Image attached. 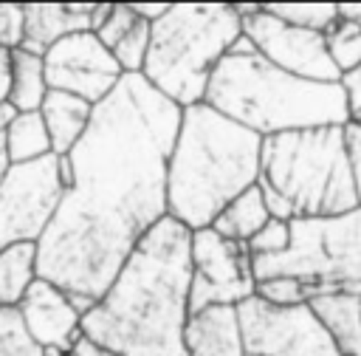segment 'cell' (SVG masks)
Listing matches in <instances>:
<instances>
[{
	"instance_id": "cell-30",
	"label": "cell",
	"mask_w": 361,
	"mask_h": 356,
	"mask_svg": "<svg viewBox=\"0 0 361 356\" xmlns=\"http://www.w3.org/2000/svg\"><path fill=\"white\" fill-rule=\"evenodd\" d=\"M338 85L344 88V96H347V107H350V121L361 119V65H358V68H353L350 73H344Z\"/></svg>"
},
{
	"instance_id": "cell-18",
	"label": "cell",
	"mask_w": 361,
	"mask_h": 356,
	"mask_svg": "<svg viewBox=\"0 0 361 356\" xmlns=\"http://www.w3.org/2000/svg\"><path fill=\"white\" fill-rule=\"evenodd\" d=\"M268 206L262 201V192L259 186H248L243 189L237 198H231L223 212L212 220V232H217L220 237L226 240H234V243H248L265 223H268Z\"/></svg>"
},
{
	"instance_id": "cell-33",
	"label": "cell",
	"mask_w": 361,
	"mask_h": 356,
	"mask_svg": "<svg viewBox=\"0 0 361 356\" xmlns=\"http://www.w3.org/2000/svg\"><path fill=\"white\" fill-rule=\"evenodd\" d=\"M336 17L361 25V3H336Z\"/></svg>"
},
{
	"instance_id": "cell-26",
	"label": "cell",
	"mask_w": 361,
	"mask_h": 356,
	"mask_svg": "<svg viewBox=\"0 0 361 356\" xmlns=\"http://www.w3.org/2000/svg\"><path fill=\"white\" fill-rule=\"evenodd\" d=\"M285 246H288V220H279V218H268V223L245 243L251 257L279 254Z\"/></svg>"
},
{
	"instance_id": "cell-6",
	"label": "cell",
	"mask_w": 361,
	"mask_h": 356,
	"mask_svg": "<svg viewBox=\"0 0 361 356\" xmlns=\"http://www.w3.org/2000/svg\"><path fill=\"white\" fill-rule=\"evenodd\" d=\"M240 14L231 3H169L149 23L144 82L175 107L203 102L217 62L240 40Z\"/></svg>"
},
{
	"instance_id": "cell-25",
	"label": "cell",
	"mask_w": 361,
	"mask_h": 356,
	"mask_svg": "<svg viewBox=\"0 0 361 356\" xmlns=\"http://www.w3.org/2000/svg\"><path fill=\"white\" fill-rule=\"evenodd\" d=\"M0 356H42V348L28 336L17 305L0 308Z\"/></svg>"
},
{
	"instance_id": "cell-36",
	"label": "cell",
	"mask_w": 361,
	"mask_h": 356,
	"mask_svg": "<svg viewBox=\"0 0 361 356\" xmlns=\"http://www.w3.org/2000/svg\"><path fill=\"white\" fill-rule=\"evenodd\" d=\"M355 121H358V124H361V119H355Z\"/></svg>"
},
{
	"instance_id": "cell-13",
	"label": "cell",
	"mask_w": 361,
	"mask_h": 356,
	"mask_svg": "<svg viewBox=\"0 0 361 356\" xmlns=\"http://www.w3.org/2000/svg\"><path fill=\"white\" fill-rule=\"evenodd\" d=\"M17 311H20V319L25 325L28 336L42 350L54 348V350L68 353L82 336V331H79L82 314L73 308V302L56 285L39 280V277L31 280L23 299L17 302Z\"/></svg>"
},
{
	"instance_id": "cell-29",
	"label": "cell",
	"mask_w": 361,
	"mask_h": 356,
	"mask_svg": "<svg viewBox=\"0 0 361 356\" xmlns=\"http://www.w3.org/2000/svg\"><path fill=\"white\" fill-rule=\"evenodd\" d=\"M344 150H347L350 172H353L355 192H358V203H361V124H358V121H347V124H344Z\"/></svg>"
},
{
	"instance_id": "cell-12",
	"label": "cell",
	"mask_w": 361,
	"mask_h": 356,
	"mask_svg": "<svg viewBox=\"0 0 361 356\" xmlns=\"http://www.w3.org/2000/svg\"><path fill=\"white\" fill-rule=\"evenodd\" d=\"M42 73L48 90L79 96L87 105H99L124 76L93 31H76L54 42L42 54Z\"/></svg>"
},
{
	"instance_id": "cell-20",
	"label": "cell",
	"mask_w": 361,
	"mask_h": 356,
	"mask_svg": "<svg viewBox=\"0 0 361 356\" xmlns=\"http://www.w3.org/2000/svg\"><path fill=\"white\" fill-rule=\"evenodd\" d=\"M3 144L11 164H28L42 155H51V141L39 113H14L3 130Z\"/></svg>"
},
{
	"instance_id": "cell-24",
	"label": "cell",
	"mask_w": 361,
	"mask_h": 356,
	"mask_svg": "<svg viewBox=\"0 0 361 356\" xmlns=\"http://www.w3.org/2000/svg\"><path fill=\"white\" fill-rule=\"evenodd\" d=\"M147 48H149V23L135 14V23L113 42L110 54H113L116 65L121 68V73H141Z\"/></svg>"
},
{
	"instance_id": "cell-1",
	"label": "cell",
	"mask_w": 361,
	"mask_h": 356,
	"mask_svg": "<svg viewBox=\"0 0 361 356\" xmlns=\"http://www.w3.org/2000/svg\"><path fill=\"white\" fill-rule=\"evenodd\" d=\"M180 107L141 73H124L93 105L82 138L65 155L68 186L37 240V277L79 314L110 288L138 240L166 218V164Z\"/></svg>"
},
{
	"instance_id": "cell-28",
	"label": "cell",
	"mask_w": 361,
	"mask_h": 356,
	"mask_svg": "<svg viewBox=\"0 0 361 356\" xmlns=\"http://www.w3.org/2000/svg\"><path fill=\"white\" fill-rule=\"evenodd\" d=\"M23 42V3H0V48H20Z\"/></svg>"
},
{
	"instance_id": "cell-14",
	"label": "cell",
	"mask_w": 361,
	"mask_h": 356,
	"mask_svg": "<svg viewBox=\"0 0 361 356\" xmlns=\"http://www.w3.org/2000/svg\"><path fill=\"white\" fill-rule=\"evenodd\" d=\"M93 6L96 3H25L20 48L42 57L62 37L90 31Z\"/></svg>"
},
{
	"instance_id": "cell-4",
	"label": "cell",
	"mask_w": 361,
	"mask_h": 356,
	"mask_svg": "<svg viewBox=\"0 0 361 356\" xmlns=\"http://www.w3.org/2000/svg\"><path fill=\"white\" fill-rule=\"evenodd\" d=\"M203 102L259 138L350 121L338 82H307L285 73L259 57L243 34L212 71Z\"/></svg>"
},
{
	"instance_id": "cell-3",
	"label": "cell",
	"mask_w": 361,
	"mask_h": 356,
	"mask_svg": "<svg viewBox=\"0 0 361 356\" xmlns=\"http://www.w3.org/2000/svg\"><path fill=\"white\" fill-rule=\"evenodd\" d=\"M262 138L206 102L180 110L166 164V215L189 232L209 229L223 206L257 184Z\"/></svg>"
},
{
	"instance_id": "cell-17",
	"label": "cell",
	"mask_w": 361,
	"mask_h": 356,
	"mask_svg": "<svg viewBox=\"0 0 361 356\" xmlns=\"http://www.w3.org/2000/svg\"><path fill=\"white\" fill-rule=\"evenodd\" d=\"M37 113L45 124V133L51 141V155L65 158L71 153V147L82 138V133L90 121L93 105H87L79 96L62 93V90H48Z\"/></svg>"
},
{
	"instance_id": "cell-11",
	"label": "cell",
	"mask_w": 361,
	"mask_h": 356,
	"mask_svg": "<svg viewBox=\"0 0 361 356\" xmlns=\"http://www.w3.org/2000/svg\"><path fill=\"white\" fill-rule=\"evenodd\" d=\"M240 31L254 45V51L279 71L307 82H341V73L327 57L324 34L296 28L271 17L262 3L257 11L240 17Z\"/></svg>"
},
{
	"instance_id": "cell-35",
	"label": "cell",
	"mask_w": 361,
	"mask_h": 356,
	"mask_svg": "<svg viewBox=\"0 0 361 356\" xmlns=\"http://www.w3.org/2000/svg\"><path fill=\"white\" fill-rule=\"evenodd\" d=\"M11 116H14V110H11L8 105H0V136H3V130H6V124L11 121Z\"/></svg>"
},
{
	"instance_id": "cell-23",
	"label": "cell",
	"mask_w": 361,
	"mask_h": 356,
	"mask_svg": "<svg viewBox=\"0 0 361 356\" xmlns=\"http://www.w3.org/2000/svg\"><path fill=\"white\" fill-rule=\"evenodd\" d=\"M324 48L330 62L336 65V71L344 76L353 68L361 65V25L355 23H344L336 17V23L324 31Z\"/></svg>"
},
{
	"instance_id": "cell-15",
	"label": "cell",
	"mask_w": 361,
	"mask_h": 356,
	"mask_svg": "<svg viewBox=\"0 0 361 356\" xmlns=\"http://www.w3.org/2000/svg\"><path fill=\"white\" fill-rule=\"evenodd\" d=\"M186 356H245L234 305H209L186 314L183 322Z\"/></svg>"
},
{
	"instance_id": "cell-21",
	"label": "cell",
	"mask_w": 361,
	"mask_h": 356,
	"mask_svg": "<svg viewBox=\"0 0 361 356\" xmlns=\"http://www.w3.org/2000/svg\"><path fill=\"white\" fill-rule=\"evenodd\" d=\"M37 260V246L34 243H17L0 251V308L17 305L37 277L34 268Z\"/></svg>"
},
{
	"instance_id": "cell-22",
	"label": "cell",
	"mask_w": 361,
	"mask_h": 356,
	"mask_svg": "<svg viewBox=\"0 0 361 356\" xmlns=\"http://www.w3.org/2000/svg\"><path fill=\"white\" fill-rule=\"evenodd\" d=\"M262 8L296 28L324 34L336 23V3H262Z\"/></svg>"
},
{
	"instance_id": "cell-9",
	"label": "cell",
	"mask_w": 361,
	"mask_h": 356,
	"mask_svg": "<svg viewBox=\"0 0 361 356\" xmlns=\"http://www.w3.org/2000/svg\"><path fill=\"white\" fill-rule=\"evenodd\" d=\"M234 308L245 356H338L307 302L271 305L251 294Z\"/></svg>"
},
{
	"instance_id": "cell-5",
	"label": "cell",
	"mask_w": 361,
	"mask_h": 356,
	"mask_svg": "<svg viewBox=\"0 0 361 356\" xmlns=\"http://www.w3.org/2000/svg\"><path fill=\"white\" fill-rule=\"evenodd\" d=\"M257 186L271 218H336L358 209L344 150V127H307L265 136Z\"/></svg>"
},
{
	"instance_id": "cell-31",
	"label": "cell",
	"mask_w": 361,
	"mask_h": 356,
	"mask_svg": "<svg viewBox=\"0 0 361 356\" xmlns=\"http://www.w3.org/2000/svg\"><path fill=\"white\" fill-rule=\"evenodd\" d=\"M8 82H11V51L0 48V105H6Z\"/></svg>"
},
{
	"instance_id": "cell-10",
	"label": "cell",
	"mask_w": 361,
	"mask_h": 356,
	"mask_svg": "<svg viewBox=\"0 0 361 356\" xmlns=\"http://www.w3.org/2000/svg\"><path fill=\"white\" fill-rule=\"evenodd\" d=\"M251 254L245 243L220 237L212 229L189 235V294L186 314L209 305H237L254 294Z\"/></svg>"
},
{
	"instance_id": "cell-8",
	"label": "cell",
	"mask_w": 361,
	"mask_h": 356,
	"mask_svg": "<svg viewBox=\"0 0 361 356\" xmlns=\"http://www.w3.org/2000/svg\"><path fill=\"white\" fill-rule=\"evenodd\" d=\"M62 192L65 178L59 155L11 164L0 181V251L17 243L37 246L62 201Z\"/></svg>"
},
{
	"instance_id": "cell-7",
	"label": "cell",
	"mask_w": 361,
	"mask_h": 356,
	"mask_svg": "<svg viewBox=\"0 0 361 356\" xmlns=\"http://www.w3.org/2000/svg\"><path fill=\"white\" fill-rule=\"evenodd\" d=\"M251 271L254 283L293 280L310 299L336 291L361 294V206L336 218L288 220V246L279 254L251 257Z\"/></svg>"
},
{
	"instance_id": "cell-16",
	"label": "cell",
	"mask_w": 361,
	"mask_h": 356,
	"mask_svg": "<svg viewBox=\"0 0 361 356\" xmlns=\"http://www.w3.org/2000/svg\"><path fill=\"white\" fill-rule=\"evenodd\" d=\"M307 305L327 331L338 356H361V294L355 291L319 294Z\"/></svg>"
},
{
	"instance_id": "cell-32",
	"label": "cell",
	"mask_w": 361,
	"mask_h": 356,
	"mask_svg": "<svg viewBox=\"0 0 361 356\" xmlns=\"http://www.w3.org/2000/svg\"><path fill=\"white\" fill-rule=\"evenodd\" d=\"M130 8L141 17V20H147V23H155L166 8H169V3H130Z\"/></svg>"
},
{
	"instance_id": "cell-19",
	"label": "cell",
	"mask_w": 361,
	"mask_h": 356,
	"mask_svg": "<svg viewBox=\"0 0 361 356\" xmlns=\"http://www.w3.org/2000/svg\"><path fill=\"white\" fill-rule=\"evenodd\" d=\"M45 93H48V85H45V73H42V57L14 48L6 105L14 113H34V110H39Z\"/></svg>"
},
{
	"instance_id": "cell-2",
	"label": "cell",
	"mask_w": 361,
	"mask_h": 356,
	"mask_svg": "<svg viewBox=\"0 0 361 356\" xmlns=\"http://www.w3.org/2000/svg\"><path fill=\"white\" fill-rule=\"evenodd\" d=\"M189 235L169 215L161 218L82 314V336L65 356H186Z\"/></svg>"
},
{
	"instance_id": "cell-34",
	"label": "cell",
	"mask_w": 361,
	"mask_h": 356,
	"mask_svg": "<svg viewBox=\"0 0 361 356\" xmlns=\"http://www.w3.org/2000/svg\"><path fill=\"white\" fill-rule=\"evenodd\" d=\"M8 167H11V161H8V153H6V144H3V136H0V181L6 178Z\"/></svg>"
},
{
	"instance_id": "cell-27",
	"label": "cell",
	"mask_w": 361,
	"mask_h": 356,
	"mask_svg": "<svg viewBox=\"0 0 361 356\" xmlns=\"http://www.w3.org/2000/svg\"><path fill=\"white\" fill-rule=\"evenodd\" d=\"M133 23H135V11L130 8V3H113V6H110V14L104 17V23H102L93 34H96V40L110 51L113 42H116Z\"/></svg>"
}]
</instances>
